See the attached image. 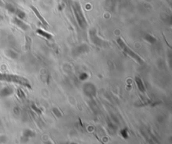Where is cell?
I'll list each match as a JSON object with an SVG mask.
<instances>
[{
	"instance_id": "cell-1",
	"label": "cell",
	"mask_w": 172,
	"mask_h": 144,
	"mask_svg": "<svg viewBox=\"0 0 172 144\" xmlns=\"http://www.w3.org/2000/svg\"><path fill=\"white\" fill-rule=\"evenodd\" d=\"M0 81H7L16 83L21 86L31 88L29 81L25 79L24 77L13 75V74H7V73H0Z\"/></svg>"
},
{
	"instance_id": "cell-2",
	"label": "cell",
	"mask_w": 172,
	"mask_h": 144,
	"mask_svg": "<svg viewBox=\"0 0 172 144\" xmlns=\"http://www.w3.org/2000/svg\"><path fill=\"white\" fill-rule=\"evenodd\" d=\"M117 42H118V44H119L120 48L124 50V52L126 55H129L130 57L133 58L135 61H137V62L139 63V64H142V63H143V60H142V58L140 57L139 55H138L135 53L134 51H133L131 49H129V47H128V45L125 44V42L123 40V39H122L121 38L118 39Z\"/></svg>"
},
{
	"instance_id": "cell-3",
	"label": "cell",
	"mask_w": 172,
	"mask_h": 144,
	"mask_svg": "<svg viewBox=\"0 0 172 144\" xmlns=\"http://www.w3.org/2000/svg\"><path fill=\"white\" fill-rule=\"evenodd\" d=\"M30 8H31V9H33L34 13L35 14V15H36V17H37V18H38L39 19H40V22H41V23H42V24H43L44 25H45V26L46 27V28H48L49 24H48V23L46 22V20L44 19L43 17L41 16V15L40 14V12L38 11V9H37L36 8H34V6H30Z\"/></svg>"
},
{
	"instance_id": "cell-4",
	"label": "cell",
	"mask_w": 172,
	"mask_h": 144,
	"mask_svg": "<svg viewBox=\"0 0 172 144\" xmlns=\"http://www.w3.org/2000/svg\"><path fill=\"white\" fill-rule=\"evenodd\" d=\"M135 81L137 83V86L139 87V91H141L142 92H144L145 91V87H143V81H142V80L139 78V77H136L135 78Z\"/></svg>"
},
{
	"instance_id": "cell-5",
	"label": "cell",
	"mask_w": 172,
	"mask_h": 144,
	"mask_svg": "<svg viewBox=\"0 0 172 144\" xmlns=\"http://www.w3.org/2000/svg\"><path fill=\"white\" fill-rule=\"evenodd\" d=\"M37 33L39 34H40V35H42L43 37H45V39H50L52 38V35L51 34H49L47 32H45L43 30H41V29H38L37 30Z\"/></svg>"
}]
</instances>
